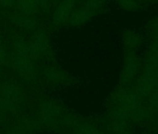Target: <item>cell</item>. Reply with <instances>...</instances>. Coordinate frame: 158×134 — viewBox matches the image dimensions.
<instances>
[{"instance_id":"obj_1","label":"cell","mask_w":158,"mask_h":134,"mask_svg":"<svg viewBox=\"0 0 158 134\" xmlns=\"http://www.w3.org/2000/svg\"><path fill=\"white\" fill-rule=\"evenodd\" d=\"M141 62L142 61L136 55L135 52H126L119 77L120 87L130 88V85H132L131 88H133L140 72Z\"/></svg>"},{"instance_id":"obj_2","label":"cell","mask_w":158,"mask_h":134,"mask_svg":"<svg viewBox=\"0 0 158 134\" xmlns=\"http://www.w3.org/2000/svg\"><path fill=\"white\" fill-rule=\"evenodd\" d=\"M60 115V108L51 101H42L39 104V119L44 126H52Z\"/></svg>"},{"instance_id":"obj_3","label":"cell","mask_w":158,"mask_h":134,"mask_svg":"<svg viewBox=\"0 0 158 134\" xmlns=\"http://www.w3.org/2000/svg\"><path fill=\"white\" fill-rule=\"evenodd\" d=\"M48 48V36L43 29L37 30L30 41V60H35L43 55Z\"/></svg>"},{"instance_id":"obj_4","label":"cell","mask_w":158,"mask_h":134,"mask_svg":"<svg viewBox=\"0 0 158 134\" xmlns=\"http://www.w3.org/2000/svg\"><path fill=\"white\" fill-rule=\"evenodd\" d=\"M10 64L12 68L23 78L30 79L35 74V67L31 61V60L15 54L11 60Z\"/></svg>"},{"instance_id":"obj_5","label":"cell","mask_w":158,"mask_h":134,"mask_svg":"<svg viewBox=\"0 0 158 134\" xmlns=\"http://www.w3.org/2000/svg\"><path fill=\"white\" fill-rule=\"evenodd\" d=\"M78 0H61L56 7L52 21L55 24H62L68 21L71 14L75 10V5Z\"/></svg>"},{"instance_id":"obj_6","label":"cell","mask_w":158,"mask_h":134,"mask_svg":"<svg viewBox=\"0 0 158 134\" xmlns=\"http://www.w3.org/2000/svg\"><path fill=\"white\" fill-rule=\"evenodd\" d=\"M123 44L127 52H135L142 43V36L136 31H126L123 34Z\"/></svg>"},{"instance_id":"obj_7","label":"cell","mask_w":158,"mask_h":134,"mask_svg":"<svg viewBox=\"0 0 158 134\" xmlns=\"http://www.w3.org/2000/svg\"><path fill=\"white\" fill-rule=\"evenodd\" d=\"M0 96H3L19 104L23 99V90L17 85L5 84L0 88Z\"/></svg>"},{"instance_id":"obj_8","label":"cell","mask_w":158,"mask_h":134,"mask_svg":"<svg viewBox=\"0 0 158 134\" xmlns=\"http://www.w3.org/2000/svg\"><path fill=\"white\" fill-rule=\"evenodd\" d=\"M94 15H95V13L86 10L85 8H82L79 10H74L67 22L69 23V24L71 26L77 27V26H80V25L86 23Z\"/></svg>"},{"instance_id":"obj_9","label":"cell","mask_w":158,"mask_h":134,"mask_svg":"<svg viewBox=\"0 0 158 134\" xmlns=\"http://www.w3.org/2000/svg\"><path fill=\"white\" fill-rule=\"evenodd\" d=\"M11 21L16 26L25 30H34L36 27V21L33 16L19 11L11 16Z\"/></svg>"},{"instance_id":"obj_10","label":"cell","mask_w":158,"mask_h":134,"mask_svg":"<svg viewBox=\"0 0 158 134\" xmlns=\"http://www.w3.org/2000/svg\"><path fill=\"white\" fill-rule=\"evenodd\" d=\"M15 7L19 12L31 16L40 10L38 0H16Z\"/></svg>"},{"instance_id":"obj_11","label":"cell","mask_w":158,"mask_h":134,"mask_svg":"<svg viewBox=\"0 0 158 134\" xmlns=\"http://www.w3.org/2000/svg\"><path fill=\"white\" fill-rule=\"evenodd\" d=\"M12 48L17 55L29 59L30 56V42L22 37H15L12 41ZM30 60V59H29Z\"/></svg>"},{"instance_id":"obj_12","label":"cell","mask_w":158,"mask_h":134,"mask_svg":"<svg viewBox=\"0 0 158 134\" xmlns=\"http://www.w3.org/2000/svg\"><path fill=\"white\" fill-rule=\"evenodd\" d=\"M118 8L125 11H137L144 7V3L141 0H116Z\"/></svg>"},{"instance_id":"obj_13","label":"cell","mask_w":158,"mask_h":134,"mask_svg":"<svg viewBox=\"0 0 158 134\" xmlns=\"http://www.w3.org/2000/svg\"><path fill=\"white\" fill-rule=\"evenodd\" d=\"M74 130L77 134H103L92 123L85 120L78 121Z\"/></svg>"},{"instance_id":"obj_14","label":"cell","mask_w":158,"mask_h":134,"mask_svg":"<svg viewBox=\"0 0 158 134\" xmlns=\"http://www.w3.org/2000/svg\"><path fill=\"white\" fill-rule=\"evenodd\" d=\"M45 77L51 82H60L65 79V75L57 69H48L44 74Z\"/></svg>"},{"instance_id":"obj_15","label":"cell","mask_w":158,"mask_h":134,"mask_svg":"<svg viewBox=\"0 0 158 134\" xmlns=\"http://www.w3.org/2000/svg\"><path fill=\"white\" fill-rule=\"evenodd\" d=\"M18 105L16 103L0 96V112H13L18 109Z\"/></svg>"},{"instance_id":"obj_16","label":"cell","mask_w":158,"mask_h":134,"mask_svg":"<svg viewBox=\"0 0 158 134\" xmlns=\"http://www.w3.org/2000/svg\"><path fill=\"white\" fill-rule=\"evenodd\" d=\"M103 7V0H87L84 8L93 13H97Z\"/></svg>"},{"instance_id":"obj_17","label":"cell","mask_w":158,"mask_h":134,"mask_svg":"<svg viewBox=\"0 0 158 134\" xmlns=\"http://www.w3.org/2000/svg\"><path fill=\"white\" fill-rule=\"evenodd\" d=\"M149 32L152 41L158 42V15L154 16L149 23Z\"/></svg>"},{"instance_id":"obj_18","label":"cell","mask_w":158,"mask_h":134,"mask_svg":"<svg viewBox=\"0 0 158 134\" xmlns=\"http://www.w3.org/2000/svg\"><path fill=\"white\" fill-rule=\"evenodd\" d=\"M78 119H76L75 116L73 115H67L65 118H64V123H65V126L70 128H75L77 123H78Z\"/></svg>"},{"instance_id":"obj_19","label":"cell","mask_w":158,"mask_h":134,"mask_svg":"<svg viewBox=\"0 0 158 134\" xmlns=\"http://www.w3.org/2000/svg\"><path fill=\"white\" fill-rule=\"evenodd\" d=\"M16 0H0V6L4 9H11L15 7Z\"/></svg>"},{"instance_id":"obj_20","label":"cell","mask_w":158,"mask_h":134,"mask_svg":"<svg viewBox=\"0 0 158 134\" xmlns=\"http://www.w3.org/2000/svg\"><path fill=\"white\" fill-rule=\"evenodd\" d=\"M143 3H155L158 2V0H141Z\"/></svg>"}]
</instances>
